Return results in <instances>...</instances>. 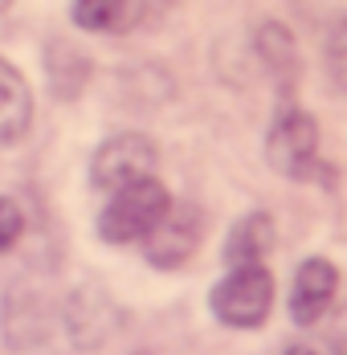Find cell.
Returning a JSON list of instances; mask_svg holds the SVG:
<instances>
[{
    "mask_svg": "<svg viewBox=\"0 0 347 355\" xmlns=\"http://www.w3.org/2000/svg\"><path fill=\"white\" fill-rule=\"evenodd\" d=\"M172 209V192L160 184V180H139L127 184L119 192H110V200L99 213V237L106 245H143L151 237V229L168 216Z\"/></svg>",
    "mask_w": 347,
    "mask_h": 355,
    "instance_id": "6da1fadb",
    "label": "cell"
},
{
    "mask_svg": "<svg viewBox=\"0 0 347 355\" xmlns=\"http://www.w3.org/2000/svg\"><path fill=\"white\" fill-rule=\"evenodd\" d=\"M208 311L217 315V322H225L233 331L262 327L270 319V311H274V274L266 270V261L229 266V274L208 294Z\"/></svg>",
    "mask_w": 347,
    "mask_h": 355,
    "instance_id": "7a4b0ae2",
    "label": "cell"
},
{
    "mask_svg": "<svg viewBox=\"0 0 347 355\" xmlns=\"http://www.w3.org/2000/svg\"><path fill=\"white\" fill-rule=\"evenodd\" d=\"M155 164H160L155 143L147 135H139V131H123V135H110V139L99 143V151L90 159V184L110 196V192H119L127 184L151 180Z\"/></svg>",
    "mask_w": 347,
    "mask_h": 355,
    "instance_id": "3957f363",
    "label": "cell"
},
{
    "mask_svg": "<svg viewBox=\"0 0 347 355\" xmlns=\"http://www.w3.org/2000/svg\"><path fill=\"white\" fill-rule=\"evenodd\" d=\"M266 159L286 180L314 176V168H319V123L307 110L286 107L266 135Z\"/></svg>",
    "mask_w": 347,
    "mask_h": 355,
    "instance_id": "277c9868",
    "label": "cell"
},
{
    "mask_svg": "<svg viewBox=\"0 0 347 355\" xmlns=\"http://www.w3.org/2000/svg\"><path fill=\"white\" fill-rule=\"evenodd\" d=\"M205 241V216L192 200H172L168 216L151 229V237L143 241V257L155 270H180L184 261H192V253Z\"/></svg>",
    "mask_w": 347,
    "mask_h": 355,
    "instance_id": "5b68a950",
    "label": "cell"
},
{
    "mask_svg": "<svg viewBox=\"0 0 347 355\" xmlns=\"http://www.w3.org/2000/svg\"><path fill=\"white\" fill-rule=\"evenodd\" d=\"M62 319H66L69 343L82 347V352H94L119 331V306L99 282H86L66 298V315Z\"/></svg>",
    "mask_w": 347,
    "mask_h": 355,
    "instance_id": "8992f818",
    "label": "cell"
},
{
    "mask_svg": "<svg viewBox=\"0 0 347 355\" xmlns=\"http://www.w3.org/2000/svg\"><path fill=\"white\" fill-rule=\"evenodd\" d=\"M335 290H339V270L327 257H307L290 282V319L298 327L323 322V315L335 302Z\"/></svg>",
    "mask_w": 347,
    "mask_h": 355,
    "instance_id": "52a82bcc",
    "label": "cell"
},
{
    "mask_svg": "<svg viewBox=\"0 0 347 355\" xmlns=\"http://www.w3.org/2000/svg\"><path fill=\"white\" fill-rule=\"evenodd\" d=\"M151 12V0H74L69 17L78 29L103 37H123L139 29Z\"/></svg>",
    "mask_w": 347,
    "mask_h": 355,
    "instance_id": "ba28073f",
    "label": "cell"
},
{
    "mask_svg": "<svg viewBox=\"0 0 347 355\" xmlns=\"http://www.w3.org/2000/svg\"><path fill=\"white\" fill-rule=\"evenodd\" d=\"M33 127V90L25 73L8 58H0V147H12Z\"/></svg>",
    "mask_w": 347,
    "mask_h": 355,
    "instance_id": "9c48e42d",
    "label": "cell"
},
{
    "mask_svg": "<svg viewBox=\"0 0 347 355\" xmlns=\"http://www.w3.org/2000/svg\"><path fill=\"white\" fill-rule=\"evenodd\" d=\"M270 249H274V220H270V213H249L225 237V266H257V261H266Z\"/></svg>",
    "mask_w": 347,
    "mask_h": 355,
    "instance_id": "30bf717a",
    "label": "cell"
},
{
    "mask_svg": "<svg viewBox=\"0 0 347 355\" xmlns=\"http://www.w3.org/2000/svg\"><path fill=\"white\" fill-rule=\"evenodd\" d=\"M45 306L37 302L33 294H8V306H4V335H8V347H33L45 339Z\"/></svg>",
    "mask_w": 347,
    "mask_h": 355,
    "instance_id": "8fae6325",
    "label": "cell"
},
{
    "mask_svg": "<svg viewBox=\"0 0 347 355\" xmlns=\"http://www.w3.org/2000/svg\"><path fill=\"white\" fill-rule=\"evenodd\" d=\"M257 53H262L266 70L274 73L282 86H290V82H294V73H298V53H294V37H290L286 25L266 21V25L257 29Z\"/></svg>",
    "mask_w": 347,
    "mask_h": 355,
    "instance_id": "7c38bea8",
    "label": "cell"
},
{
    "mask_svg": "<svg viewBox=\"0 0 347 355\" xmlns=\"http://www.w3.org/2000/svg\"><path fill=\"white\" fill-rule=\"evenodd\" d=\"M86 78H90V62H86L74 45L53 41V45H49V86H53L62 98H74Z\"/></svg>",
    "mask_w": 347,
    "mask_h": 355,
    "instance_id": "4fadbf2b",
    "label": "cell"
},
{
    "mask_svg": "<svg viewBox=\"0 0 347 355\" xmlns=\"http://www.w3.org/2000/svg\"><path fill=\"white\" fill-rule=\"evenodd\" d=\"M21 233H25V213H21V205H17L12 196H0V253H8V249L17 245Z\"/></svg>",
    "mask_w": 347,
    "mask_h": 355,
    "instance_id": "5bb4252c",
    "label": "cell"
},
{
    "mask_svg": "<svg viewBox=\"0 0 347 355\" xmlns=\"http://www.w3.org/2000/svg\"><path fill=\"white\" fill-rule=\"evenodd\" d=\"M327 58H331V73H335V82L347 90V21H339V29L331 33Z\"/></svg>",
    "mask_w": 347,
    "mask_h": 355,
    "instance_id": "9a60e30c",
    "label": "cell"
},
{
    "mask_svg": "<svg viewBox=\"0 0 347 355\" xmlns=\"http://www.w3.org/2000/svg\"><path fill=\"white\" fill-rule=\"evenodd\" d=\"M278 355H335V347H327V343H290V347H282Z\"/></svg>",
    "mask_w": 347,
    "mask_h": 355,
    "instance_id": "2e32d148",
    "label": "cell"
},
{
    "mask_svg": "<svg viewBox=\"0 0 347 355\" xmlns=\"http://www.w3.org/2000/svg\"><path fill=\"white\" fill-rule=\"evenodd\" d=\"M8 4H12V0H0V12H4V8H8Z\"/></svg>",
    "mask_w": 347,
    "mask_h": 355,
    "instance_id": "e0dca14e",
    "label": "cell"
}]
</instances>
